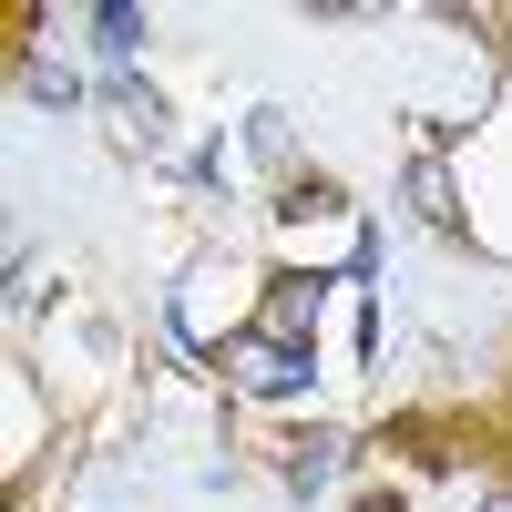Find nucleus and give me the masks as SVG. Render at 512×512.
Returning <instances> with one entry per match:
<instances>
[{
    "mask_svg": "<svg viewBox=\"0 0 512 512\" xmlns=\"http://www.w3.org/2000/svg\"><path fill=\"white\" fill-rule=\"evenodd\" d=\"M226 369L246 379V390H308V359H297V349H267V338H236Z\"/></svg>",
    "mask_w": 512,
    "mask_h": 512,
    "instance_id": "f257e3e1",
    "label": "nucleus"
},
{
    "mask_svg": "<svg viewBox=\"0 0 512 512\" xmlns=\"http://www.w3.org/2000/svg\"><path fill=\"white\" fill-rule=\"evenodd\" d=\"M93 41H103V62H134V41H144V11H134V0L93 11Z\"/></svg>",
    "mask_w": 512,
    "mask_h": 512,
    "instance_id": "f03ea898",
    "label": "nucleus"
},
{
    "mask_svg": "<svg viewBox=\"0 0 512 512\" xmlns=\"http://www.w3.org/2000/svg\"><path fill=\"white\" fill-rule=\"evenodd\" d=\"M308 308H318V277H297L277 308H267V328H287V338H297V328H308Z\"/></svg>",
    "mask_w": 512,
    "mask_h": 512,
    "instance_id": "7ed1b4c3",
    "label": "nucleus"
}]
</instances>
